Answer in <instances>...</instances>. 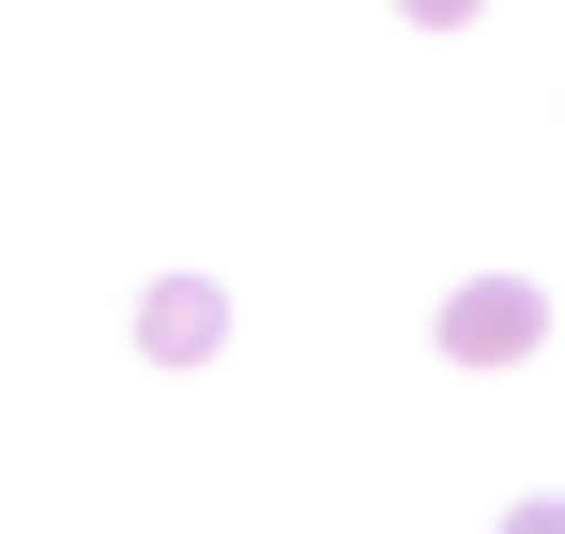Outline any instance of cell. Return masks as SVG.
<instances>
[{"label":"cell","instance_id":"obj_3","mask_svg":"<svg viewBox=\"0 0 565 534\" xmlns=\"http://www.w3.org/2000/svg\"><path fill=\"white\" fill-rule=\"evenodd\" d=\"M489 534H565V489H520V504H504Z\"/></svg>","mask_w":565,"mask_h":534},{"label":"cell","instance_id":"obj_1","mask_svg":"<svg viewBox=\"0 0 565 534\" xmlns=\"http://www.w3.org/2000/svg\"><path fill=\"white\" fill-rule=\"evenodd\" d=\"M428 337H444V366H535L551 352V290L535 275H459Z\"/></svg>","mask_w":565,"mask_h":534},{"label":"cell","instance_id":"obj_2","mask_svg":"<svg viewBox=\"0 0 565 534\" xmlns=\"http://www.w3.org/2000/svg\"><path fill=\"white\" fill-rule=\"evenodd\" d=\"M122 337H138V366H214L230 352V290H214V275H153V290L122 306Z\"/></svg>","mask_w":565,"mask_h":534},{"label":"cell","instance_id":"obj_4","mask_svg":"<svg viewBox=\"0 0 565 534\" xmlns=\"http://www.w3.org/2000/svg\"><path fill=\"white\" fill-rule=\"evenodd\" d=\"M397 15H413V31H473L489 0H397Z\"/></svg>","mask_w":565,"mask_h":534}]
</instances>
